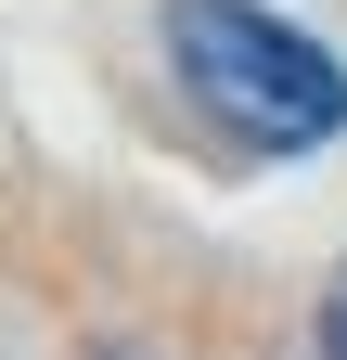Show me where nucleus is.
Segmentation results:
<instances>
[{
	"label": "nucleus",
	"mask_w": 347,
	"mask_h": 360,
	"mask_svg": "<svg viewBox=\"0 0 347 360\" xmlns=\"http://www.w3.org/2000/svg\"><path fill=\"white\" fill-rule=\"evenodd\" d=\"M167 65H181L193 116L244 155H322L347 129V65L257 0H167Z\"/></svg>",
	"instance_id": "f257e3e1"
},
{
	"label": "nucleus",
	"mask_w": 347,
	"mask_h": 360,
	"mask_svg": "<svg viewBox=\"0 0 347 360\" xmlns=\"http://www.w3.org/2000/svg\"><path fill=\"white\" fill-rule=\"evenodd\" d=\"M322 360H347V270H334V296H322Z\"/></svg>",
	"instance_id": "f03ea898"
}]
</instances>
